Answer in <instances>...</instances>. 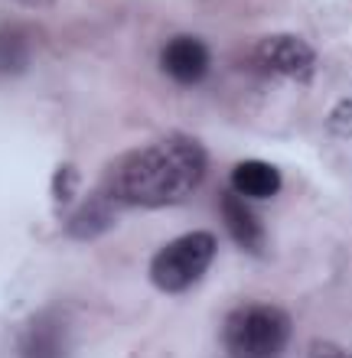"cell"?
<instances>
[{"label": "cell", "mask_w": 352, "mask_h": 358, "mask_svg": "<svg viewBox=\"0 0 352 358\" xmlns=\"http://www.w3.org/2000/svg\"><path fill=\"white\" fill-rule=\"evenodd\" d=\"M20 358H69V332L66 322L43 313L20 336Z\"/></svg>", "instance_id": "obj_7"}, {"label": "cell", "mask_w": 352, "mask_h": 358, "mask_svg": "<svg viewBox=\"0 0 352 358\" xmlns=\"http://www.w3.org/2000/svg\"><path fill=\"white\" fill-rule=\"evenodd\" d=\"M281 186H284L281 170L265 160H241L232 170V192L245 199H271L281 192Z\"/></svg>", "instance_id": "obj_8"}, {"label": "cell", "mask_w": 352, "mask_h": 358, "mask_svg": "<svg viewBox=\"0 0 352 358\" xmlns=\"http://www.w3.org/2000/svg\"><path fill=\"white\" fill-rule=\"evenodd\" d=\"M209 46L196 36H173L160 52L163 76L176 85H199L209 76Z\"/></svg>", "instance_id": "obj_5"}, {"label": "cell", "mask_w": 352, "mask_h": 358, "mask_svg": "<svg viewBox=\"0 0 352 358\" xmlns=\"http://www.w3.org/2000/svg\"><path fill=\"white\" fill-rule=\"evenodd\" d=\"M76 170H72V166H62V170L56 173V179H52V182H56V189H52V192H56V199L59 202H69V199H72V192H76Z\"/></svg>", "instance_id": "obj_13"}, {"label": "cell", "mask_w": 352, "mask_h": 358, "mask_svg": "<svg viewBox=\"0 0 352 358\" xmlns=\"http://www.w3.org/2000/svg\"><path fill=\"white\" fill-rule=\"evenodd\" d=\"M27 3H52V0H27Z\"/></svg>", "instance_id": "obj_14"}, {"label": "cell", "mask_w": 352, "mask_h": 358, "mask_svg": "<svg viewBox=\"0 0 352 358\" xmlns=\"http://www.w3.org/2000/svg\"><path fill=\"white\" fill-rule=\"evenodd\" d=\"M326 131L333 137H352V98H343L326 114Z\"/></svg>", "instance_id": "obj_11"}, {"label": "cell", "mask_w": 352, "mask_h": 358, "mask_svg": "<svg viewBox=\"0 0 352 358\" xmlns=\"http://www.w3.org/2000/svg\"><path fill=\"white\" fill-rule=\"evenodd\" d=\"M29 66V36L20 27L0 29V76H20Z\"/></svg>", "instance_id": "obj_10"}, {"label": "cell", "mask_w": 352, "mask_h": 358, "mask_svg": "<svg viewBox=\"0 0 352 358\" xmlns=\"http://www.w3.org/2000/svg\"><path fill=\"white\" fill-rule=\"evenodd\" d=\"M219 241L209 231H186L163 245L150 261V283L160 293H183L209 273Z\"/></svg>", "instance_id": "obj_3"}, {"label": "cell", "mask_w": 352, "mask_h": 358, "mask_svg": "<svg viewBox=\"0 0 352 358\" xmlns=\"http://www.w3.org/2000/svg\"><path fill=\"white\" fill-rule=\"evenodd\" d=\"M209 170V153L190 134H167L160 141L121 153L101 179L115 206L163 208L180 206L202 186Z\"/></svg>", "instance_id": "obj_1"}, {"label": "cell", "mask_w": 352, "mask_h": 358, "mask_svg": "<svg viewBox=\"0 0 352 358\" xmlns=\"http://www.w3.org/2000/svg\"><path fill=\"white\" fill-rule=\"evenodd\" d=\"M115 202L98 189L95 196L88 199L85 206L78 208V212H72L66 222V231L72 238H78V241H92V238H101L108 231V228L115 225Z\"/></svg>", "instance_id": "obj_9"}, {"label": "cell", "mask_w": 352, "mask_h": 358, "mask_svg": "<svg viewBox=\"0 0 352 358\" xmlns=\"http://www.w3.org/2000/svg\"><path fill=\"white\" fill-rule=\"evenodd\" d=\"M251 66L274 78L310 82L316 76V49L300 36H267L251 52Z\"/></svg>", "instance_id": "obj_4"}, {"label": "cell", "mask_w": 352, "mask_h": 358, "mask_svg": "<svg viewBox=\"0 0 352 358\" xmlns=\"http://www.w3.org/2000/svg\"><path fill=\"white\" fill-rule=\"evenodd\" d=\"M219 208H222V222L229 228L232 241H235L241 251H248V255H265V241H267L265 222L251 212L245 196H238V192L229 189V192H222Z\"/></svg>", "instance_id": "obj_6"}, {"label": "cell", "mask_w": 352, "mask_h": 358, "mask_svg": "<svg viewBox=\"0 0 352 358\" xmlns=\"http://www.w3.org/2000/svg\"><path fill=\"white\" fill-rule=\"evenodd\" d=\"M307 358H352V349L330 339H314L310 349H307Z\"/></svg>", "instance_id": "obj_12"}, {"label": "cell", "mask_w": 352, "mask_h": 358, "mask_svg": "<svg viewBox=\"0 0 352 358\" xmlns=\"http://www.w3.org/2000/svg\"><path fill=\"white\" fill-rule=\"evenodd\" d=\"M294 322L281 306L248 303L222 322V349L229 358H281L290 345Z\"/></svg>", "instance_id": "obj_2"}]
</instances>
